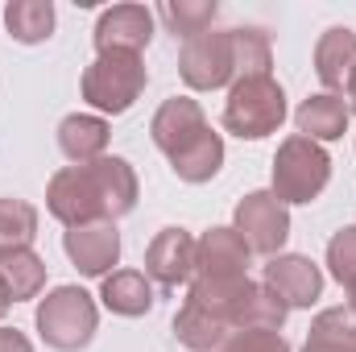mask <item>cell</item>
Here are the masks:
<instances>
[{
  "instance_id": "32",
  "label": "cell",
  "mask_w": 356,
  "mask_h": 352,
  "mask_svg": "<svg viewBox=\"0 0 356 352\" xmlns=\"http://www.w3.org/2000/svg\"><path fill=\"white\" fill-rule=\"evenodd\" d=\"M348 298H353V311H356V282L348 286Z\"/></svg>"
},
{
  "instance_id": "10",
  "label": "cell",
  "mask_w": 356,
  "mask_h": 352,
  "mask_svg": "<svg viewBox=\"0 0 356 352\" xmlns=\"http://www.w3.org/2000/svg\"><path fill=\"white\" fill-rule=\"evenodd\" d=\"M149 133H154L158 150L175 158V154H182L191 141H199V137L207 133L203 108H199L195 99H186V95H175V99H166V104L158 108V116H154Z\"/></svg>"
},
{
  "instance_id": "7",
  "label": "cell",
  "mask_w": 356,
  "mask_h": 352,
  "mask_svg": "<svg viewBox=\"0 0 356 352\" xmlns=\"http://www.w3.org/2000/svg\"><path fill=\"white\" fill-rule=\"evenodd\" d=\"M236 232L249 245V253H277L290 237V216L286 203L273 191H253L236 207Z\"/></svg>"
},
{
  "instance_id": "17",
  "label": "cell",
  "mask_w": 356,
  "mask_h": 352,
  "mask_svg": "<svg viewBox=\"0 0 356 352\" xmlns=\"http://www.w3.org/2000/svg\"><path fill=\"white\" fill-rule=\"evenodd\" d=\"M175 336L195 352H216V349H224V340L232 336V328L224 319H216L211 311H203L199 303L186 298L182 311L175 315Z\"/></svg>"
},
{
  "instance_id": "28",
  "label": "cell",
  "mask_w": 356,
  "mask_h": 352,
  "mask_svg": "<svg viewBox=\"0 0 356 352\" xmlns=\"http://www.w3.org/2000/svg\"><path fill=\"white\" fill-rule=\"evenodd\" d=\"M220 352H290L277 332H232Z\"/></svg>"
},
{
  "instance_id": "19",
  "label": "cell",
  "mask_w": 356,
  "mask_h": 352,
  "mask_svg": "<svg viewBox=\"0 0 356 352\" xmlns=\"http://www.w3.org/2000/svg\"><path fill=\"white\" fill-rule=\"evenodd\" d=\"M104 307L116 311V315H145L154 307V286L145 273L137 269H120L112 278H104V290H99Z\"/></svg>"
},
{
  "instance_id": "25",
  "label": "cell",
  "mask_w": 356,
  "mask_h": 352,
  "mask_svg": "<svg viewBox=\"0 0 356 352\" xmlns=\"http://www.w3.org/2000/svg\"><path fill=\"white\" fill-rule=\"evenodd\" d=\"M232 58L241 79L269 75V38L261 29H232Z\"/></svg>"
},
{
  "instance_id": "9",
  "label": "cell",
  "mask_w": 356,
  "mask_h": 352,
  "mask_svg": "<svg viewBox=\"0 0 356 352\" xmlns=\"http://www.w3.org/2000/svg\"><path fill=\"white\" fill-rule=\"evenodd\" d=\"M154 38V13L145 4H116L99 17L95 25V46L99 54L108 50H124V54H141L145 42Z\"/></svg>"
},
{
  "instance_id": "20",
  "label": "cell",
  "mask_w": 356,
  "mask_h": 352,
  "mask_svg": "<svg viewBox=\"0 0 356 352\" xmlns=\"http://www.w3.org/2000/svg\"><path fill=\"white\" fill-rule=\"evenodd\" d=\"M302 352H356V311L332 307L311 323V340Z\"/></svg>"
},
{
  "instance_id": "21",
  "label": "cell",
  "mask_w": 356,
  "mask_h": 352,
  "mask_svg": "<svg viewBox=\"0 0 356 352\" xmlns=\"http://www.w3.org/2000/svg\"><path fill=\"white\" fill-rule=\"evenodd\" d=\"M0 278H4V286L13 294V303L17 298H33L46 286V265L29 249H8V253H0Z\"/></svg>"
},
{
  "instance_id": "16",
  "label": "cell",
  "mask_w": 356,
  "mask_h": 352,
  "mask_svg": "<svg viewBox=\"0 0 356 352\" xmlns=\"http://www.w3.org/2000/svg\"><path fill=\"white\" fill-rule=\"evenodd\" d=\"M58 145L75 166L99 162L104 150H108V125L99 116H67L58 125Z\"/></svg>"
},
{
  "instance_id": "18",
  "label": "cell",
  "mask_w": 356,
  "mask_h": 352,
  "mask_svg": "<svg viewBox=\"0 0 356 352\" xmlns=\"http://www.w3.org/2000/svg\"><path fill=\"white\" fill-rule=\"evenodd\" d=\"M294 120H298L302 137H311V141H336L348 129V104L340 95H311L294 112Z\"/></svg>"
},
{
  "instance_id": "1",
  "label": "cell",
  "mask_w": 356,
  "mask_h": 352,
  "mask_svg": "<svg viewBox=\"0 0 356 352\" xmlns=\"http://www.w3.org/2000/svg\"><path fill=\"white\" fill-rule=\"evenodd\" d=\"M137 203V175L124 158H99L88 166H67L50 178L46 207L67 228L112 224L116 216L133 211Z\"/></svg>"
},
{
  "instance_id": "8",
  "label": "cell",
  "mask_w": 356,
  "mask_h": 352,
  "mask_svg": "<svg viewBox=\"0 0 356 352\" xmlns=\"http://www.w3.org/2000/svg\"><path fill=\"white\" fill-rule=\"evenodd\" d=\"M195 273L211 278V282H241V278H249V245L241 241V232L236 228H211L199 241Z\"/></svg>"
},
{
  "instance_id": "12",
  "label": "cell",
  "mask_w": 356,
  "mask_h": 352,
  "mask_svg": "<svg viewBox=\"0 0 356 352\" xmlns=\"http://www.w3.org/2000/svg\"><path fill=\"white\" fill-rule=\"evenodd\" d=\"M63 245H67V257L79 265V273H88V278L108 273L116 265V257H120V232H116V224L71 228Z\"/></svg>"
},
{
  "instance_id": "5",
  "label": "cell",
  "mask_w": 356,
  "mask_h": 352,
  "mask_svg": "<svg viewBox=\"0 0 356 352\" xmlns=\"http://www.w3.org/2000/svg\"><path fill=\"white\" fill-rule=\"evenodd\" d=\"M286 120V95L282 88L269 79V75H257V79H241L232 95H228V108H224V125L236 133V137H266L277 125Z\"/></svg>"
},
{
  "instance_id": "11",
  "label": "cell",
  "mask_w": 356,
  "mask_h": 352,
  "mask_svg": "<svg viewBox=\"0 0 356 352\" xmlns=\"http://www.w3.org/2000/svg\"><path fill=\"white\" fill-rule=\"evenodd\" d=\"M195 253H199V245L182 228H162L154 237V245L145 249V273L162 286H182L195 273Z\"/></svg>"
},
{
  "instance_id": "29",
  "label": "cell",
  "mask_w": 356,
  "mask_h": 352,
  "mask_svg": "<svg viewBox=\"0 0 356 352\" xmlns=\"http://www.w3.org/2000/svg\"><path fill=\"white\" fill-rule=\"evenodd\" d=\"M0 352H33V349H29V340H25L21 332H13V328H0Z\"/></svg>"
},
{
  "instance_id": "3",
  "label": "cell",
  "mask_w": 356,
  "mask_h": 352,
  "mask_svg": "<svg viewBox=\"0 0 356 352\" xmlns=\"http://www.w3.org/2000/svg\"><path fill=\"white\" fill-rule=\"evenodd\" d=\"M145 91V63L141 54H124V50H108L99 54L83 75V99L104 108V112H129L133 99Z\"/></svg>"
},
{
  "instance_id": "4",
  "label": "cell",
  "mask_w": 356,
  "mask_h": 352,
  "mask_svg": "<svg viewBox=\"0 0 356 352\" xmlns=\"http://www.w3.org/2000/svg\"><path fill=\"white\" fill-rule=\"evenodd\" d=\"M38 332L50 349L75 352L83 349L95 332V303L88 290L79 286H58L54 294H46V303L38 307Z\"/></svg>"
},
{
  "instance_id": "2",
  "label": "cell",
  "mask_w": 356,
  "mask_h": 352,
  "mask_svg": "<svg viewBox=\"0 0 356 352\" xmlns=\"http://www.w3.org/2000/svg\"><path fill=\"white\" fill-rule=\"evenodd\" d=\"M327 175H332V162H327L323 145L298 133V137L282 141V150L273 158V195L282 203H311L327 186Z\"/></svg>"
},
{
  "instance_id": "6",
  "label": "cell",
  "mask_w": 356,
  "mask_h": 352,
  "mask_svg": "<svg viewBox=\"0 0 356 352\" xmlns=\"http://www.w3.org/2000/svg\"><path fill=\"white\" fill-rule=\"evenodd\" d=\"M178 67H182V79L199 91H216L224 88L232 75H236V58H232V29L228 33H199V38H186L182 42V54H178Z\"/></svg>"
},
{
  "instance_id": "27",
  "label": "cell",
  "mask_w": 356,
  "mask_h": 352,
  "mask_svg": "<svg viewBox=\"0 0 356 352\" xmlns=\"http://www.w3.org/2000/svg\"><path fill=\"white\" fill-rule=\"evenodd\" d=\"M327 265H332V273H336L344 286L356 282V228H344V232L332 237V245H327Z\"/></svg>"
},
{
  "instance_id": "15",
  "label": "cell",
  "mask_w": 356,
  "mask_h": 352,
  "mask_svg": "<svg viewBox=\"0 0 356 352\" xmlns=\"http://www.w3.org/2000/svg\"><path fill=\"white\" fill-rule=\"evenodd\" d=\"M286 311L290 307L269 286L249 282L245 294H241V303H236V311H232V332H277L286 323Z\"/></svg>"
},
{
  "instance_id": "22",
  "label": "cell",
  "mask_w": 356,
  "mask_h": 352,
  "mask_svg": "<svg viewBox=\"0 0 356 352\" xmlns=\"http://www.w3.org/2000/svg\"><path fill=\"white\" fill-rule=\"evenodd\" d=\"M4 25L17 42H46L54 29V4L50 0H17L4 8Z\"/></svg>"
},
{
  "instance_id": "24",
  "label": "cell",
  "mask_w": 356,
  "mask_h": 352,
  "mask_svg": "<svg viewBox=\"0 0 356 352\" xmlns=\"http://www.w3.org/2000/svg\"><path fill=\"white\" fill-rule=\"evenodd\" d=\"M33 237H38V211L25 199H0V253L29 249Z\"/></svg>"
},
{
  "instance_id": "26",
  "label": "cell",
  "mask_w": 356,
  "mask_h": 352,
  "mask_svg": "<svg viewBox=\"0 0 356 352\" xmlns=\"http://www.w3.org/2000/svg\"><path fill=\"white\" fill-rule=\"evenodd\" d=\"M162 21L186 42V38H199V33L211 29L216 4H211V0H178V4H166V8H162Z\"/></svg>"
},
{
  "instance_id": "30",
  "label": "cell",
  "mask_w": 356,
  "mask_h": 352,
  "mask_svg": "<svg viewBox=\"0 0 356 352\" xmlns=\"http://www.w3.org/2000/svg\"><path fill=\"white\" fill-rule=\"evenodd\" d=\"M8 303H13V294H8V286H4V278H0V315L8 311Z\"/></svg>"
},
{
  "instance_id": "23",
  "label": "cell",
  "mask_w": 356,
  "mask_h": 352,
  "mask_svg": "<svg viewBox=\"0 0 356 352\" xmlns=\"http://www.w3.org/2000/svg\"><path fill=\"white\" fill-rule=\"evenodd\" d=\"M175 162V175L186 178V182H207V178L220 170V162H224V141L207 129L199 141H191L182 154H175L170 158Z\"/></svg>"
},
{
  "instance_id": "31",
  "label": "cell",
  "mask_w": 356,
  "mask_h": 352,
  "mask_svg": "<svg viewBox=\"0 0 356 352\" xmlns=\"http://www.w3.org/2000/svg\"><path fill=\"white\" fill-rule=\"evenodd\" d=\"M348 99H353V108H356V71H353V79H348Z\"/></svg>"
},
{
  "instance_id": "14",
  "label": "cell",
  "mask_w": 356,
  "mask_h": 352,
  "mask_svg": "<svg viewBox=\"0 0 356 352\" xmlns=\"http://www.w3.org/2000/svg\"><path fill=\"white\" fill-rule=\"evenodd\" d=\"M356 71V33L353 29H327L315 46V75L323 88H348Z\"/></svg>"
},
{
  "instance_id": "13",
  "label": "cell",
  "mask_w": 356,
  "mask_h": 352,
  "mask_svg": "<svg viewBox=\"0 0 356 352\" xmlns=\"http://www.w3.org/2000/svg\"><path fill=\"white\" fill-rule=\"evenodd\" d=\"M266 286L286 307H311L323 290V273L307 257H273L266 265Z\"/></svg>"
}]
</instances>
